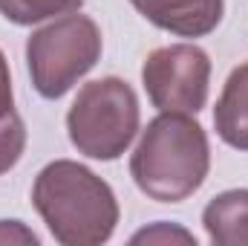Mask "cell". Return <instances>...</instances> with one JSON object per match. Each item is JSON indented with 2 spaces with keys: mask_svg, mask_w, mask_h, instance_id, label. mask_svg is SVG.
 I'll list each match as a JSON object with an SVG mask.
<instances>
[{
  "mask_svg": "<svg viewBox=\"0 0 248 246\" xmlns=\"http://www.w3.org/2000/svg\"><path fill=\"white\" fill-rule=\"evenodd\" d=\"M32 206L63 246H98L119 223L113 188L72 159H55L35 177Z\"/></svg>",
  "mask_w": 248,
  "mask_h": 246,
  "instance_id": "cell-1",
  "label": "cell"
},
{
  "mask_svg": "<svg viewBox=\"0 0 248 246\" xmlns=\"http://www.w3.org/2000/svg\"><path fill=\"white\" fill-rule=\"evenodd\" d=\"M211 168V148L202 124L187 113H162L144 127L130 174L141 194L156 203H182L199 191Z\"/></svg>",
  "mask_w": 248,
  "mask_h": 246,
  "instance_id": "cell-2",
  "label": "cell"
},
{
  "mask_svg": "<svg viewBox=\"0 0 248 246\" xmlns=\"http://www.w3.org/2000/svg\"><path fill=\"white\" fill-rule=\"evenodd\" d=\"M66 130L78 154L101 162L119 159L139 133L136 90L116 75L84 84L66 113Z\"/></svg>",
  "mask_w": 248,
  "mask_h": 246,
  "instance_id": "cell-3",
  "label": "cell"
},
{
  "mask_svg": "<svg viewBox=\"0 0 248 246\" xmlns=\"http://www.w3.org/2000/svg\"><path fill=\"white\" fill-rule=\"evenodd\" d=\"M101 58V29L87 15H66L32 32L26 64L32 87L44 99H61Z\"/></svg>",
  "mask_w": 248,
  "mask_h": 246,
  "instance_id": "cell-4",
  "label": "cell"
},
{
  "mask_svg": "<svg viewBox=\"0 0 248 246\" xmlns=\"http://www.w3.org/2000/svg\"><path fill=\"white\" fill-rule=\"evenodd\" d=\"M141 84L162 113H199L208 102L211 58L196 44L159 47L141 67Z\"/></svg>",
  "mask_w": 248,
  "mask_h": 246,
  "instance_id": "cell-5",
  "label": "cell"
},
{
  "mask_svg": "<svg viewBox=\"0 0 248 246\" xmlns=\"http://www.w3.org/2000/svg\"><path fill=\"white\" fill-rule=\"evenodd\" d=\"M130 3L153 26L179 38H205L222 20V0H130Z\"/></svg>",
  "mask_w": 248,
  "mask_h": 246,
  "instance_id": "cell-6",
  "label": "cell"
},
{
  "mask_svg": "<svg viewBox=\"0 0 248 246\" xmlns=\"http://www.w3.org/2000/svg\"><path fill=\"white\" fill-rule=\"evenodd\" d=\"M214 127L225 145L248 151V61L231 70L214 107Z\"/></svg>",
  "mask_w": 248,
  "mask_h": 246,
  "instance_id": "cell-7",
  "label": "cell"
},
{
  "mask_svg": "<svg viewBox=\"0 0 248 246\" xmlns=\"http://www.w3.org/2000/svg\"><path fill=\"white\" fill-rule=\"evenodd\" d=\"M202 226L217 246H248V188L217 194L205 211Z\"/></svg>",
  "mask_w": 248,
  "mask_h": 246,
  "instance_id": "cell-8",
  "label": "cell"
},
{
  "mask_svg": "<svg viewBox=\"0 0 248 246\" xmlns=\"http://www.w3.org/2000/svg\"><path fill=\"white\" fill-rule=\"evenodd\" d=\"M84 0H0V15L17 26H32L55 15H72Z\"/></svg>",
  "mask_w": 248,
  "mask_h": 246,
  "instance_id": "cell-9",
  "label": "cell"
},
{
  "mask_svg": "<svg viewBox=\"0 0 248 246\" xmlns=\"http://www.w3.org/2000/svg\"><path fill=\"white\" fill-rule=\"evenodd\" d=\"M23 148H26V124L17 116L15 122L0 127V174L17 165V159L23 157Z\"/></svg>",
  "mask_w": 248,
  "mask_h": 246,
  "instance_id": "cell-10",
  "label": "cell"
},
{
  "mask_svg": "<svg viewBox=\"0 0 248 246\" xmlns=\"http://www.w3.org/2000/svg\"><path fill=\"white\" fill-rule=\"evenodd\" d=\"M20 113L15 110V96H12V75H9V64L6 55L0 53V127L15 122Z\"/></svg>",
  "mask_w": 248,
  "mask_h": 246,
  "instance_id": "cell-11",
  "label": "cell"
},
{
  "mask_svg": "<svg viewBox=\"0 0 248 246\" xmlns=\"http://www.w3.org/2000/svg\"><path fill=\"white\" fill-rule=\"evenodd\" d=\"M141 241H182V244L196 246V238H193L190 232L179 229V226H168V223H156V226H150V229L133 235V244H141Z\"/></svg>",
  "mask_w": 248,
  "mask_h": 246,
  "instance_id": "cell-12",
  "label": "cell"
},
{
  "mask_svg": "<svg viewBox=\"0 0 248 246\" xmlns=\"http://www.w3.org/2000/svg\"><path fill=\"white\" fill-rule=\"evenodd\" d=\"M0 244H38V235L20 220H0Z\"/></svg>",
  "mask_w": 248,
  "mask_h": 246,
  "instance_id": "cell-13",
  "label": "cell"
}]
</instances>
